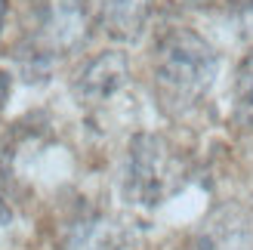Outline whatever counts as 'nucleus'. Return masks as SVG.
I'll use <instances>...</instances> for the list:
<instances>
[{"label":"nucleus","instance_id":"obj_1","mask_svg":"<svg viewBox=\"0 0 253 250\" xmlns=\"http://www.w3.org/2000/svg\"><path fill=\"white\" fill-rule=\"evenodd\" d=\"M219 59L192 28H170L155 46V93L164 111L182 115L204 99L216 78Z\"/></svg>","mask_w":253,"mask_h":250},{"label":"nucleus","instance_id":"obj_2","mask_svg":"<svg viewBox=\"0 0 253 250\" xmlns=\"http://www.w3.org/2000/svg\"><path fill=\"white\" fill-rule=\"evenodd\" d=\"M185 182V161L176 148L155 133H139L126 155V195L136 204L155 207Z\"/></svg>","mask_w":253,"mask_h":250},{"label":"nucleus","instance_id":"obj_3","mask_svg":"<svg viewBox=\"0 0 253 250\" xmlns=\"http://www.w3.org/2000/svg\"><path fill=\"white\" fill-rule=\"evenodd\" d=\"M130 81V65L124 53H102L81 71L78 78V99L81 105H102L111 96H118Z\"/></svg>","mask_w":253,"mask_h":250},{"label":"nucleus","instance_id":"obj_4","mask_svg":"<svg viewBox=\"0 0 253 250\" xmlns=\"http://www.w3.org/2000/svg\"><path fill=\"white\" fill-rule=\"evenodd\" d=\"M84 34H86V12L81 0H53L43 22V37L49 41V46L68 49L81 43Z\"/></svg>","mask_w":253,"mask_h":250},{"label":"nucleus","instance_id":"obj_5","mask_svg":"<svg viewBox=\"0 0 253 250\" xmlns=\"http://www.w3.org/2000/svg\"><path fill=\"white\" fill-rule=\"evenodd\" d=\"M145 19H148V0H108L102 25L108 34L121 37V41H133L142 31Z\"/></svg>","mask_w":253,"mask_h":250},{"label":"nucleus","instance_id":"obj_6","mask_svg":"<svg viewBox=\"0 0 253 250\" xmlns=\"http://www.w3.org/2000/svg\"><path fill=\"white\" fill-rule=\"evenodd\" d=\"M68 250H133V244L126 241V235L118 226L93 219L78 226V232L68 241Z\"/></svg>","mask_w":253,"mask_h":250},{"label":"nucleus","instance_id":"obj_7","mask_svg":"<svg viewBox=\"0 0 253 250\" xmlns=\"http://www.w3.org/2000/svg\"><path fill=\"white\" fill-rule=\"evenodd\" d=\"M232 99H235V118L241 124H253V53H247L235 71Z\"/></svg>","mask_w":253,"mask_h":250},{"label":"nucleus","instance_id":"obj_8","mask_svg":"<svg viewBox=\"0 0 253 250\" xmlns=\"http://www.w3.org/2000/svg\"><path fill=\"white\" fill-rule=\"evenodd\" d=\"M6 96H9V78L0 71V115H3V105H6Z\"/></svg>","mask_w":253,"mask_h":250},{"label":"nucleus","instance_id":"obj_9","mask_svg":"<svg viewBox=\"0 0 253 250\" xmlns=\"http://www.w3.org/2000/svg\"><path fill=\"white\" fill-rule=\"evenodd\" d=\"M3 19H6V0H0V31H3Z\"/></svg>","mask_w":253,"mask_h":250},{"label":"nucleus","instance_id":"obj_10","mask_svg":"<svg viewBox=\"0 0 253 250\" xmlns=\"http://www.w3.org/2000/svg\"><path fill=\"white\" fill-rule=\"evenodd\" d=\"M235 6H244V9H253V0H232Z\"/></svg>","mask_w":253,"mask_h":250}]
</instances>
